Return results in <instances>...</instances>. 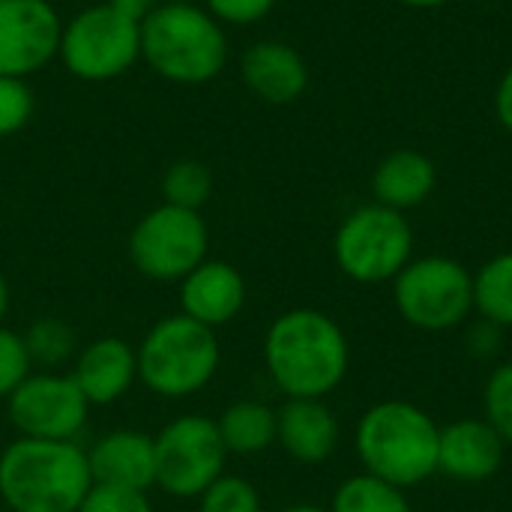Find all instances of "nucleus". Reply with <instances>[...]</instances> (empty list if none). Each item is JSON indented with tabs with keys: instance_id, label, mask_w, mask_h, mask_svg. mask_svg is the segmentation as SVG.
Here are the masks:
<instances>
[{
	"instance_id": "nucleus-9",
	"label": "nucleus",
	"mask_w": 512,
	"mask_h": 512,
	"mask_svg": "<svg viewBox=\"0 0 512 512\" xmlns=\"http://www.w3.org/2000/svg\"><path fill=\"white\" fill-rule=\"evenodd\" d=\"M156 486L174 498H201L225 471V444L216 420L189 414L168 423L156 438Z\"/></svg>"
},
{
	"instance_id": "nucleus-7",
	"label": "nucleus",
	"mask_w": 512,
	"mask_h": 512,
	"mask_svg": "<svg viewBox=\"0 0 512 512\" xmlns=\"http://www.w3.org/2000/svg\"><path fill=\"white\" fill-rule=\"evenodd\" d=\"M414 249V231L405 213L384 204L357 207L336 231L333 255L339 270L363 285L396 279Z\"/></svg>"
},
{
	"instance_id": "nucleus-2",
	"label": "nucleus",
	"mask_w": 512,
	"mask_h": 512,
	"mask_svg": "<svg viewBox=\"0 0 512 512\" xmlns=\"http://www.w3.org/2000/svg\"><path fill=\"white\" fill-rule=\"evenodd\" d=\"M90 489L87 453L72 441L21 438L0 456V498L12 512H78Z\"/></svg>"
},
{
	"instance_id": "nucleus-14",
	"label": "nucleus",
	"mask_w": 512,
	"mask_h": 512,
	"mask_svg": "<svg viewBox=\"0 0 512 512\" xmlns=\"http://www.w3.org/2000/svg\"><path fill=\"white\" fill-rule=\"evenodd\" d=\"M240 75L246 87L270 105H288L309 87V66L303 54L279 39L255 42L240 60Z\"/></svg>"
},
{
	"instance_id": "nucleus-25",
	"label": "nucleus",
	"mask_w": 512,
	"mask_h": 512,
	"mask_svg": "<svg viewBox=\"0 0 512 512\" xmlns=\"http://www.w3.org/2000/svg\"><path fill=\"white\" fill-rule=\"evenodd\" d=\"M201 512H261V498L249 480L222 474L201 495Z\"/></svg>"
},
{
	"instance_id": "nucleus-16",
	"label": "nucleus",
	"mask_w": 512,
	"mask_h": 512,
	"mask_svg": "<svg viewBox=\"0 0 512 512\" xmlns=\"http://www.w3.org/2000/svg\"><path fill=\"white\" fill-rule=\"evenodd\" d=\"M504 441L486 420H459L441 429L438 471L462 483H483L498 474Z\"/></svg>"
},
{
	"instance_id": "nucleus-29",
	"label": "nucleus",
	"mask_w": 512,
	"mask_h": 512,
	"mask_svg": "<svg viewBox=\"0 0 512 512\" xmlns=\"http://www.w3.org/2000/svg\"><path fill=\"white\" fill-rule=\"evenodd\" d=\"M78 512H153L144 492L129 489H111V486H93L84 498Z\"/></svg>"
},
{
	"instance_id": "nucleus-27",
	"label": "nucleus",
	"mask_w": 512,
	"mask_h": 512,
	"mask_svg": "<svg viewBox=\"0 0 512 512\" xmlns=\"http://www.w3.org/2000/svg\"><path fill=\"white\" fill-rule=\"evenodd\" d=\"M33 117V93L27 78L0 75V138H9Z\"/></svg>"
},
{
	"instance_id": "nucleus-22",
	"label": "nucleus",
	"mask_w": 512,
	"mask_h": 512,
	"mask_svg": "<svg viewBox=\"0 0 512 512\" xmlns=\"http://www.w3.org/2000/svg\"><path fill=\"white\" fill-rule=\"evenodd\" d=\"M330 512H411V504L402 489L372 474H360L336 489Z\"/></svg>"
},
{
	"instance_id": "nucleus-23",
	"label": "nucleus",
	"mask_w": 512,
	"mask_h": 512,
	"mask_svg": "<svg viewBox=\"0 0 512 512\" xmlns=\"http://www.w3.org/2000/svg\"><path fill=\"white\" fill-rule=\"evenodd\" d=\"M210 195H213V174L198 159H180L162 177V198L171 207L201 210L210 201Z\"/></svg>"
},
{
	"instance_id": "nucleus-8",
	"label": "nucleus",
	"mask_w": 512,
	"mask_h": 512,
	"mask_svg": "<svg viewBox=\"0 0 512 512\" xmlns=\"http://www.w3.org/2000/svg\"><path fill=\"white\" fill-rule=\"evenodd\" d=\"M396 309L411 327L453 330L474 309V276L444 255L408 261L396 276Z\"/></svg>"
},
{
	"instance_id": "nucleus-20",
	"label": "nucleus",
	"mask_w": 512,
	"mask_h": 512,
	"mask_svg": "<svg viewBox=\"0 0 512 512\" xmlns=\"http://www.w3.org/2000/svg\"><path fill=\"white\" fill-rule=\"evenodd\" d=\"M222 444L228 453L252 456L276 441V411L264 402H234L216 420Z\"/></svg>"
},
{
	"instance_id": "nucleus-28",
	"label": "nucleus",
	"mask_w": 512,
	"mask_h": 512,
	"mask_svg": "<svg viewBox=\"0 0 512 512\" xmlns=\"http://www.w3.org/2000/svg\"><path fill=\"white\" fill-rule=\"evenodd\" d=\"M30 354L24 336L0 327V399H9L15 387L30 375Z\"/></svg>"
},
{
	"instance_id": "nucleus-3",
	"label": "nucleus",
	"mask_w": 512,
	"mask_h": 512,
	"mask_svg": "<svg viewBox=\"0 0 512 512\" xmlns=\"http://www.w3.org/2000/svg\"><path fill=\"white\" fill-rule=\"evenodd\" d=\"M141 60L165 81L207 84L225 69L228 39L204 6L168 0L141 21Z\"/></svg>"
},
{
	"instance_id": "nucleus-34",
	"label": "nucleus",
	"mask_w": 512,
	"mask_h": 512,
	"mask_svg": "<svg viewBox=\"0 0 512 512\" xmlns=\"http://www.w3.org/2000/svg\"><path fill=\"white\" fill-rule=\"evenodd\" d=\"M6 306H9V285H6V279L0 273V318L6 315Z\"/></svg>"
},
{
	"instance_id": "nucleus-30",
	"label": "nucleus",
	"mask_w": 512,
	"mask_h": 512,
	"mask_svg": "<svg viewBox=\"0 0 512 512\" xmlns=\"http://www.w3.org/2000/svg\"><path fill=\"white\" fill-rule=\"evenodd\" d=\"M276 6V0H204V9L219 21V24H255L264 15H270V9Z\"/></svg>"
},
{
	"instance_id": "nucleus-18",
	"label": "nucleus",
	"mask_w": 512,
	"mask_h": 512,
	"mask_svg": "<svg viewBox=\"0 0 512 512\" xmlns=\"http://www.w3.org/2000/svg\"><path fill=\"white\" fill-rule=\"evenodd\" d=\"M276 441L291 459L318 465L333 456L339 444V423L321 399H288L276 414Z\"/></svg>"
},
{
	"instance_id": "nucleus-5",
	"label": "nucleus",
	"mask_w": 512,
	"mask_h": 512,
	"mask_svg": "<svg viewBox=\"0 0 512 512\" xmlns=\"http://www.w3.org/2000/svg\"><path fill=\"white\" fill-rule=\"evenodd\" d=\"M138 378L165 399H183L207 387L219 369L216 333L192 318H162L135 351Z\"/></svg>"
},
{
	"instance_id": "nucleus-13",
	"label": "nucleus",
	"mask_w": 512,
	"mask_h": 512,
	"mask_svg": "<svg viewBox=\"0 0 512 512\" xmlns=\"http://www.w3.org/2000/svg\"><path fill=\"white\" fill-rule=\"evenodd\" d=\"M93 486L147 492L156 486V447L150 435L141 432H108L87 453Z\"/></svg>"
},
{
	"instance_id": "nucleus-35",
	"label": "nucleus",
	"mask_w": 512,
	"mask_h": 512,
	"mask_svg": "<svg viewBox=\"0 0 512 512\" xmlns=\"http://www.w3.org/2000/svg\"><path fill=\"white\" fill-rule=\"evenodd\" d=\"M282 512H330V510H321V507H312V504H300V507H288V510Z\"/></svg>"
},
{
	"instance_id": "nucleus-32",
	"label": "nucleus",
	"mask_w": 512,
	"mask_h": 512,
	"mask_svg": "<svg viewBox=\"0 0 512 512\" xmlns=\"http://www.w3.org/2000/svg\"><path fill=\"white\" fill-rule=\"evenodd\" d=\"M108 6H114L117 12H123V15H129V18H135V21H144L156 6H162L165 0H105Z\"/></svg>"
},
{
	"instance_id": "nucleus-4",
	"label": "nucleus",
	"mask_w": 512,
	"mask_h": 512,
	"mask_svg": "<svg viewBox=\"0 0 512 512\" xmlns=\"http://www.w3.org/2000/svg\"><path fill=\"white\" fill-rule=\"evenodd\" d=\"M441 429L411 402H381L357 426V456L366 474L408 489L438 474Z\"/></svg>"
},
{
	"instance_id": "nucleus-15",
	"label": "nucleus",
	"mask_w": 512,
	"mask_h": 512,
	"mask_svg": "<svg viewBox=\"0 0 512 512\" xmlns=\"http://www.w3.org/2000/svg\"><path fill=\"white\" fill-rule=\"evenodd\" d=\"M246 303V282L237 267L228 261H201L180 282L183 315L216 330L228 324Z\"/></svg>"
},
{
	"instance_id": "nucleus-12",
	"label": "nucleus",
	"mask_w": 512,
	"mask_h": 512,
	"mask_svg": "<svg viewBox=\"0 0 512 512\" xmlns=\"http://www.w3.org/2000/svg\"><path fill=\"white\" fill-rule=\"evenodd\" d=\"M63 21L48 0H0V75L27 78L60 51Z\"/></svg>"
},
{
	"instance_id": "nucleus-19",
	"label": "nucleus",
	"mask_w": 512,
	"mask_h": 512,
	"mask_svg": "<svg viewBox=\"0 0 512 512\" xmlns=\"http://www.w3.org/2000/svg\"><path fill=\"white\" fill-rule=\"evenodd\" d=\"M435 183H438V168L420 150H396L384 156L372 174L375 204H384L399 213L420 207L435 192Z\"/></svg>"
},
{
	"instance_id": "nucleus-24",
	"label": "nucleus",
	"mask_w": 512,
	"mask_h": 512,
	"mask_svg": "<svg viewBox=\"0 0 512 512\" xmlns=\"http://www.w3.org/2000/svg\"><path fill=\"white\" fill-rule=\"evenodd\" d=\"M30 363H42V366H60L72 357L75 348V333L57 321V318H39L27 336H24Z\"/></svg>"
},
{
	"instance_id": "nucleus-31",
	"label": "nucleus",
	"mask_w": 512,
	"mask_h": 512,
	"mask_svg": "<svg viewBox=\"0 0 512 512\" xmlns=\"http://www.w3.org/2000/svg\"><path fill=\"white\" fill-rule=\"evenodd\" d=\"M495 114L498 120L504 123V129L512 132V66L504 72L501 84H498V93H495Z\"/></svg>"
},
{
	"instance_id": "nucleus-1",
	"label": "nucleus",
	"mask_w": 512,
	"mask_h": 512,
	"mask_svg": "<svg viewBox=\"0 0 512 512\" xmlns=\"http://www.w3.org/2000/svg\"><path fill=\"white\" fill-rule=\"evenodd\" d=\"M264 360L288 399H324L348 375L351 348L330 315L318 309H291L267 330Z\"/></svg>"
},
{
	"instance_id": "nucleus-6",
	"label": "nucleus",
	"mask_w": 512,
	"mask_h": 512,
	"mask_svg": "<svg viewBox=\"0 0 512 512\" xmlns=\"http://www.w3.org/2000/svg\"><path fill=\"white\" fill-rule=\"evenodd\" d=\"M57 57L81 81H111L141 60V21L108 3L81 9L60 33Z\"/></svg>"
},
{
	"instance_id": "nucleus-11",
	"label": "nucleus",
	"mask_w": 512,
	"mask_h": 512,
	"mask_svg": "<svg viewBox=\"0 0 512 512\" xmlns=\"http://www.w3.org/2000/svg\"><path fill=\"white\" fill-rule=\"evenodd\" d=\"M90 402L72 375H27L9 396V420L21 438L36 441H72L84 420Z\"/></svg>"
},
{
	"instance_id": "nucleus-10",
	"label": "nucleus",
	"mask_w": 512,
	"mask_h": 512,
	"mask_svg": "<svg viewBox=\"0 0 512 512\" xmlns=\"http://www.w3.org/2000/svg\"><path fill=\"white\" fill-rule=\"evenodd\" d=\"M207 255V225L198 210L159 204L129 237V258L138 273L156 282H183Z\"/></svg>"
},
{
	"instance_id": "nucleus-33",
	"label": "nucleus",
	"mask_w": 512,
	"mask_h": 512,
	"mask_svg": "<svg viewBox=\"0 0 512 512\" xmlns=\"http://www.w3.org/2000/svg\"><path fill=\"white\" fill-rule=\"evenodd\" d=\"M399 3H405L411 9H438V6H444L450 0H399Z\"/></svg>"
},
{
	"instance_id": "nucleus-21",
	"label": "nucleus",
	"mask_w": 512,
	"mask_h": 512,
	"mask_svg": "<svg viewBox=\"0 0 512 512\" xmlns=\"http://www.w3.org/2000/svg\"><path fill=\"white\" fill-rule=\"evenodd\" d=\"M474 309L495 327H512V252L480 267L474 276Z\"/></svg>"
},
{
	"instance_id": "nucleus-17",
	"label": "nucleus",
	"mask_w": 512,
	"mask_h": 512,
	"mask_svg": "<svg viewBox=\"0 0 512 512\" xmlns=\"http://www.w3.org/2000/svg\"><path fill=\"white\" fill-rule=\"evenodd\" d=\"M72 378L90 405H111L138 378V357L123 339L105 336L78 354Z\"/></svg>"
},
{
	"instance_id": "nucleus-26",
	"label": "nucleus",
	"mask_w": 512,
	"mask_h": 512,
	"mask_svg": "<svg viewBox=\"0 0 512 512\" xmlns=\"http://www.w3.org/2000/svg\"><path fill=\"white\" fill-rule=\"evenodd\" d=\"M486 423L501 435L504 444H512V363H504L492 372L486 393Z\"/></svg>"
}]
</instances>
